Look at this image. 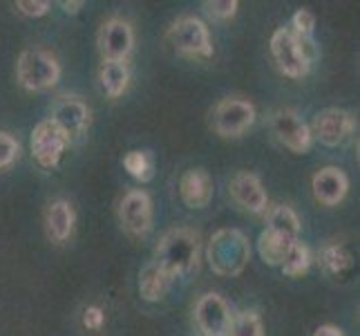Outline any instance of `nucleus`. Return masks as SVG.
Wrapping results in <instances>:
<instances>
[{
  "instance_id": "1",
  "label": "nucleus",
  "mask_w": 360,
  "mask_h": 336,
  "mask_svg": "<svg viewBox=\"0 0 360 336\" xmlns=\"http://www.w3.org/2000/svg\"><path fill=\"white\" fill-rule=\"evenodd\" d=\"M200 256H202L200 233L188 227H177L161 235V240L155 249L153 263L175 280L181 276H188V273H193L200 267Z\"/></svg>"
},
{
  "instance_id": "2",
  "label": "nucleus",
  "mask_w": 360,
  "mask_h": 336,
  "mask_svg": "<svg viewBox=\"0 0 360 336\" xmlns=\"http://www.w3.org/2000/svg\"><path fill=\"white\" fill-rule=\"evenodd\" d=\"M206 258L217 276H240L251 260V244L240 229H219L208 242Z\"/></svg>"
},
{
  "instance_id": "3",
  "label": "nucleus",
  "mask_w": 360,
  "mask_h": 336,
  "mask_svg": "<svg viewBox=\"0 0 360 336\" xmlns=\"http://www.w3.org/2000/svg\"><path fill=\"white\" fill-rule=\"evenodd\" d=\"M314 39H300L289 27H280L271 36V56L278 70L289 79H302L311 70Z\"/></svg>"
},
{
  "instance_id": "4",
  "label": "nucleus",
  "mask_w": 360,
  "mask_h": 336,
  "mask_svg": "<svg viewBox=\"0 0 360 336\" xmlns=\"http://www.w3.org/2000/svg\"><path fill=\"white\" fill-rule=\"evenodd\" d=\"M16 77L25 90L43 92L58 83L60 63L45 49H25L16 61Z\"/></svg>"
},
{
  "instance_id": "5",
  "label": "nucleus",
  "mask_w": 360,
  "mask_h": 336,
  "mask_svg": "<svg viewBox=\"0 0 360 336\" xmlns=\"http://www.w3.org/2000/svg\"><path fill=\"white\" fill-rule=\"evenodd\" d=\"M168 39L172 47L186 58H210L213 56V43L206 23L197 16H181L172 23L168 30Z\"/></svg>"
},
{
  "instance_id": "6",
  "label": "nucleus",
  "mask_w": 360,
  "mask_h": 336,
  "mask_svg": "<svg viewBox=\"0 0 360 336\" xmlns=\"http://www.w3.org/2000/svg\"><path fill=\"white\" fill-rule=\"evenodd\" d=\"M255 121V106L242 97H226L213 110V128L224 139L242 137Z\"/></svg>"
},
{
  "instance_id": "7",
  "label": "nucleus",
  "mask_w": 360,
  "mask_h": 336,
  "mask_svg": "<svg viewBox=\"0 0 360 336\" xmlns=\"http://www.w3.org/2000/svg\"><path fill=\"white\" fill-rule=\"evenodd\" d=\"M271 130L278 137L282 146H287L291 153L304 155L314 144L311 130L304 123V119L297 115L293 108H282L273 112L271 117Z\"/></svg>"
},
{
  "instance_id": "8",
  "label": "nucleus",
  "mask_w": 360,
  "mask_h": 336,
  "mask_svg": "<svg viewBox=\"0 0 360 336\" xmlns=\"http://www.w3.org/2000/svg\"><path fill=\"white\" fill-rule=\"evenodd\" d=\"M119 220L132 238H146L153 229V200L146 191H128L119 204Z\"/></svg>"
},
{
  "instance_id": "9",
  "label": "nucleus",
  "mask_w": 360,
  "mask_h": 336,
  "mask_svg": "<svg viewBox=\"0 0 360 336\" xmlns=\"http://www.w3.org/2000/svg\"><path fill=\"white\" fill-rule=\"evenodd\" d=\"M98 52L103 61H128L134 47V30L128 20L119 16L108 18L96 36Z\"/></svg>"
},
{
  "instance_id": "10",
  "label": "nucleus",
  "mask_w": 360,
  "mask_h": 336,
  "mask_svg": "<svg viewBox=\"0 0 360 336\" xmlns=\"http://www.w3.org/2000/svg\"><path fill=\"white\" fill-rule=\"evenodd\" d=\"M70 139L52 119L41 121L32 132V155L43 168H56Z\"/></svg>"
},
{
  "instance_id": "11",
  "label": "nucleus",
  "mask_w": 360,
  "mask_h": 336,
  "mask_svg": "<svg viewBox=\"0 0 360 336\" xmlns=\"http://www.w3.org/2000/svg\"><path fill=\"white\" fill-rule=\"evenodd\" d=\"M52 121L65 132L70 142L81 139L90 128V108L81 97H60L52 108Z\"/></svg>"
},
{
  "instance_id": "12",
  "label": "nucleus",
  "mask_w": 360,
  "mask_h": 336,
  "mask_svg": "<svg viewBox=\"0 0 360 336\" xmlns=\"http://www.w3.org/2000/svg\"><path fill=\"white\" fill-rule=\"evenodd\" d=\"M195 323L202 336H226L231 325V309L219 294H204L195 305Z\"/></svg>"
},
{
  "instance_id": "13",
  "label": "nucleus",
  "mask_w": 360,
  "mask_h": 336,
  "mask_svg": "<svg viewBox=\"0 0 360 336\" xmlns=\"http://www.w3.org/2000/svg\"><path fill=\"white\" fill-rule=\"evenodd\" d=\"M311 130V137L322 144V146H340L347 137L354 132V117L347 110L340 108H327L316 115L314 126L309 128Z\"/></svg>"
},
{
  "instance_id": "14",
  "label": "nucleus",
  "mask_w": 360,
  "mask_h": 336,
  "mask_svg": "<svg viewBox=\"0 0 360 336\" xmlns=\"http://www.w3.org/2000/svg\"><path fill=\"white\" fill-rule=\"evenodd\" d=\"M231 195L238 206H242L248 213H264L269 206V195L255 173L240 170L231 180Z\"/></svg>"
},
{
  "instance_id": "15",
  "label": "nucleus",
  "mask_w": 360,
  "mask_h": 336,
  "mask_svg": "<svg viewBox=\"0 0 360 336\" xmlns=\"http://www.w3.org/2000/svg\"><path fill=\"white\" fill-rule=\"evenodd\" d=\"M314 197L325 206H336L345 200L347 191H349V178L338 166L320 168L311 180Z\"/></svg>"
},
{
  "instance_id": "16",
  "label": "nucleus",
  "mask_w": 360,
  "mask_h": 336,
  "mask_svg": "<svg viewBox=\"0 0 360 336\" xmlns=\"http://www.w3.org/2000/svg\"><path fill=\"white\" fill-rule=\"evenodd\" d=\"M179 193L188 209H204L213 200V178L204 168L186 170L179 180Z\"/></svg>"
},
{
  "instance_id": "17",
  "label": "nucleus",
  "mask_w": 360,
  "mask_h": 336,
  "mask_svg": "<svg viewBox=\"0 0 360 336\" xmlns=\"http://www.w3.org/2000/svg\"><path fill=\"white\" fill-rule=\"evenodd\" d=\"M74 222H77V216H74V209L68 200H54L47 206L45 229L49 240L65 242L74 231Z\"/></svg>"
},
{
  "instance_id": "18",
  "label": "nucleus",
  "mask_w": 360,
  "mask_h": 336,
  "mask_svg": "<svg viewBox=\"0 0 360 336\" xmlns=\"http://www.w3.org/2000/svg\"><path fill=\"white\" fill-rule=\"evenodd\" d=\"M98 81L101 88L110 99H117L128 90L130 83V70L126 61H103L98 70Z\"/></svg>"
},
{
  "instance_id": "19",
  "label": "nucleus",
  "mask_w": 360,
  "mask_h": 336,
  "mask_svg": "<svg viewBox=\"0 0 360 336\" xmlns=\"http://www.w3.org/2000/svg\"><path fill=\"white\" fill-rule=\"evenodd\" d=\"M170 282H172V278L168 276V273L161 271L155 263H148L139 273V294H141L143 301L157 303L168 294Z\"/></svg>"
},
{
  "instance_id": "20",
  "label": "nucleus",
  "mask_w": 360,
  "mask_h": 336,
  "mask_svg": "<svg viewBox=\"0 0 360 336\" xmlns=\"http://www.w3.org/2000/svg\"><path fill=\"white\" fill-rule=\"evenodd\" d=\"M266 224L271 231H276L280 233L282 238H287L291 242H297L300 240V218H297V213L287 206V204H278V206H273L269 211V218H266Z\"/></svg>"
},
{
  "instance_id": "21",
  "label": "nucleus",
  "mask_w": 360,
  "mask_h": 336,
  "mask_svg": "<svg viewBox=\"0 0 360 336\" xmlns=\"http://www.w3.org/2000/svg\"><path fill=\"white\" fill-rule=\"evenodd\" d=\"M291 244L293 242L287 240V238H282L280 233L264 229L262 233H259V238H257V251H259V258H262L266 265L278 267V265H282L284 256L289 254Z\"/></svg>"
},
{
  "instance_id": "22",
  "label": "nucleus",
  "mask_w": 360,
  "mask_h": 336,
  "mask_svg": "<svg viewBox=\"0 0 360 336\" xmlns=\"http://www.w3.org/2000/svg\"><path fill=\"white\" fill-rule=\"evenodd\" d=\"M354 260H352V254L347 251V249L338 242H329L320 249V267L325 269V273L329 276H342L352 269Z\"/></svg>"
},
{
  "instance_id": "23",
  "label": "nucleus",
  "mask_w": 360,
  "mask_h": 336,
  "mask_svg": "<svg viewBox=\"0 0 360 336\" xmlns=\"http://www.w3.org/2000/svg\"><path fill=\"white\" fill-rule=\"evenodd\" d=\"M314 263V256H311V249H309L304 242H293L291 249H289V254L284 256L282 260V271H284V276H289V278H297V276H304V273L309 271V267H311Z\"/></svg>"
},
{
  "instance_id": "24",
  "label": "nucleus",
  "mask_w": 360,
  "mask_h": 336,
  "mask_svg": "<svg viewBox=\"0 0 360 336\" xmlns=\"http://www.w3.org/2000/svg\"><path fill=\"white\" fill-rule=\"evenodd\" d=\"M226 336H264V325L262 318L253 309H246V312H238L231 316V325Z\"/></svg>"
},
{
  "instance_id": "25",
  "label": "nucleus",
  "mask_w": 360,
  "mask_h": 336,
  "mask_svg": "<svg viewBox=\"0 0 360 336\" xmlns=\"http://www.w3.org/2000/svg\"><path fill=\"white\" fill-rule=\"evenodd\" d=\"M123 166H126L130 175L139 182H148L155 173V161L146 151H130L123 157Z\"/></svg>"
},
{
  "instance_id": "26",
  "label": "nucleus",
  "mask_w": 360,
  "mask_h": 336,
  "mask_svg": "<svg viewBox=\"0 0 360 336\" xmlns=\"http://www.w3.org/2000/svg\"><path fill=\"white\" fill-rule=\"evenodd\" d=\"M295 36H300V39L309 41L314 36V30H316V16L314 11L309 9H297L293 18H291V27H289Z\"/></svg>"
},
{
  "instance_id": "27",
  "label": "nucleus",
  "mask_w": 360,
  "mask_h": 336,
  "mask_svg": "<svg viewBox=\"0 0 360 336\" xmlns=\"http://www.w3.org/2000/svg\"><path fill=\"white\" fill-rule=\"evenodd\" d=\"M20 146L9 132H0V170H7L9 166H14V161L18 159Z\"/></svg>"
},
{
  "instance_id": "28",
  "label": "nucleus",
  "mask_w": 360,
  "mask_h": 336,
  "mask_svg": "<svg viewBox=\"0 0 360 336\" xmlns=\"http://www.w3.org/2000/svg\"><path fill=\"white\" fill-rule=\"evenodd\" d=\"M238 3L235 0H206L204 3V9H206V14L213 18V20H229L233 18L235 14H238Z\"/></svg>"
},
{
  "instance_id": "29",
  "label": "nucleus",
  "mask_w": 360,
  "mask_h": 336,
  "mask_svg": "<svg viewBox=\"0 0 360 336\" xmlns=\"http://www.w3.org/2000/svg\"><path fill=\"white\" fill-rule=\"evenodd\" d=\"M16 9L20 11L22 16L41 18V16H45L47 11H49V3H45V0H36V3H32V0H18Z\"/></svg>"
},
{
  "instance_id": "30",
  "label": "nucleus",
  "mask_w": 360,
  "mask_h": 336,
  "mask_svg": "<svg viewBox=\"0 0 360 336\" xmlns=\"http://www.w3.org/2000/svg\"><path fill=\"white\" fill-rule=\"evenodd\" d=\"M103 321H105V314H103V309L101 307H88L83 312V325L88 328V330H101L103 328Z\"/></svg>"
},
{
  "instance_id": "31",
  "label": "nucleus",
  "mask_w": 360,
  "mask_h": 336,
  "mask_svg": "<svg viewBox=\"0 0 360 336\" xmlns=\"http://www.w3.org/2000/svg\"><path fill=\"white\" fill-rule=\"evenodd\" d=\"M314 336H345V334H342V330L338 325H329V323H327V325L316 328Z\"/></svg>"
},
{
  "instance_id": "32",
  "label": "nucleus",
  "mask_w": 360,
  "mask_h": 336,
  "mask_svg": "<svg viewBox=\"0 0 360 336\" xmlns=\"http://www.w3.org/2000/svg\"><path fill=\"white\" fill-rule=\"evenodd\" d=\"M60 7H63L65 14H79V9L83 7L81 0H77V3H60Z\"/></svg>"
}]
</instances>
